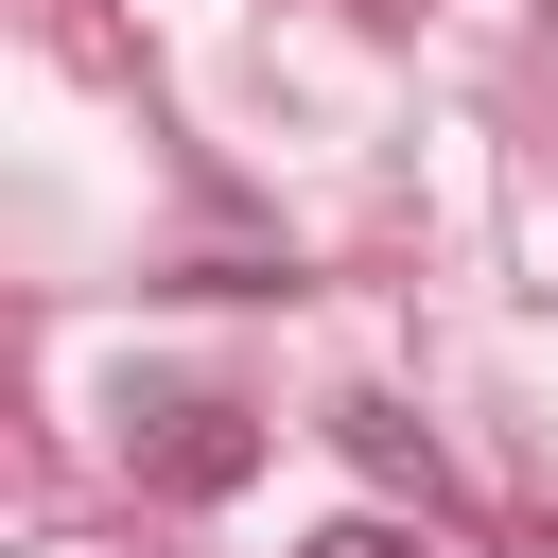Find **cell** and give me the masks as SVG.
Listing matches in <instances>:
<instances>
[{
  "instance_id": "6da1fadb",
  "label": "cell",
  "mask_w": 558,
  "mask_h": 558,
  "mask_svg": "<svg viewBox=\"0 0 558 558\" xmlns=\"http://www.w3.org/2000/svg\"><path fill=\"white\" fill-rule=\"evenodd\" d=\"M122 453H140V488L227 506V488L262 471V418H244V401H209V384H174V401H140V418H122Z\"/></svg>"
},
{
  "instance_id": "7a4b0ae2",
  "label": "cell",
  "mask_w": 558,
  "mask_h": 558,
  "mask_svg": "<svg viewBox=\"0 0 558 558\" xmlns=\"http://www.w3.org/2000/svg\"><path fill=\"white\" fill-rule=\"evenodd\" d=\"M331 436H349V453H366L384 488H418V506H436V436H418L401 401H331Z\"/></svg>"
},
{
  "instance_id": "3957f363",
  "label": "cell",
  "mask_w": 558,
  "mask_h": 558,
  "mask_svg": "<svg viewBox=\"0 0 558 558\" xmlns=\"http://www.w3.org/2000/svg\"><path fill=\"white\" fill-rule=\"evenodd\" d=\"M296 558H418V541H401V523H314Z\"/></svg>"
}]
</instances>
